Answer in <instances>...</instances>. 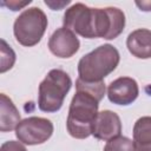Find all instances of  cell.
Instances as JSON below:
<instances>
[{
	"instance_id": "cell-4",
	"label": "cell",
	"mask_w": 151,
	"mask_h": 151,
	"mask_svg": "<svg viewBox=\"0 0 151 151\" xmlns=\"http://www.w3.org/2000/svg\"><path fill=\"white\" fill-rule=\"evenodd\" d=\"M47 27V17L39 7L25 9L14 21V37L17 41L26 47L37 45Z\"/></svg>"
},
{
	"instance_id": "cell-1",
	"label": "cell",
	"mask_w": 151,
	"mask_h": 151,
	"mask_svg": "<svg viewBox=\"0 0 151 151\" xmlns=\"http://www.w3.org/2000/svg\"><path fill=\"white\" fill-rule=\"evenodd\" d=\"M98 98L85 90L77 88L72 98L66 127L68 133L77 139H85L92 134V126L98 114Z\"/></svg>"
},
{
	"instance_id": "cell-2",
	"label": "cell",
	"mask_w": 151,
	"mask_h": 151,
	"mask_svg": "<svg viewBox=\"0 0 151 151\" xmlns=\"http://www.w3.org/2000/svg\"><path fill=\"white\" fill-rule=\"evenodd\" d=\"M119 59V52L114 46L110 44L100 45L79 60V79L87 83L103 81L106 76L116 70Z\"/></svg>"
},
{
	"instance_id": "cell-10",
	"label": "cell",
	"mask_w": 151,
	"mask_h": 151,
	"mask_svg": "<svg viewBox=\"0 0 151 151\" xmlns=\"http://www.w3.org/2000/svg\"><path fill=\"white\" fill-rule=\"evenodd\" d=\"M139 93L138 84L130 77H120L113 80L107 87V97L116 105L132 104Z\"/></svg>"
},
{
	"instance_id": "cell-18",
	"label": "cell",
	"mask_w": 151,
	"mask_h": 151,
	"mask_svg": "<svg viewBox=\"0 0 151 151\" xmlns=\"http://www.w3.org/2000/svg\"><path fill=\"white\" fill-rule=\"evenodd\" d=\"M4 6H7L9 9H12V11H19V9H21L22 7H25V6H27V5H29L31 4V0H28V1H2L1 2Z\"/></svg>"
},
{
	"instance_id": "cell-12",
	"label": "cell",
	"mask_w": 151,
	"mask_h": 151,
	"mask_svg": "<svg viewBox=\"0 0 151 151\" xmlns=\"http://www.w3.org/2000/svg\"><path fill=\"white\" fill-rule=\"evenodd\" d=\"M20 113L13 101L4 93L0 94V131L7 132L17 129L20 123Z\"/></svg>"
},
{
	"instance_id": "cell-11",
	"label": "cell",
	"mask_w": 151,
	"mask_h": 151,
	"mask_svg": "<svg viewBox=\"0 0 151 151\" xmlns=\"http://www.w3.org/2000/svg\"><path fill=\"white\" fill-rule=\"evenodd\" d=\"M126 46L130 53L136 58H151V31L138 28L131 32L126 39Z\"/></svg>"
},
{
	"instance_id": "cell-16",
	"label": "cell",
	"mask_w": 151,
	"mask_h": 151,
	"mask_svg": "<svg viewBox=\"0 0 151 151\" xmlns=\"http://www.w3.org/2000/svg\"><path fill=\"white\" fill-rule=\"evenodd\" d=\"M15 61V53L14 51L11 48V46L7 45V42L1 39V67H0V72L4 73L7 70L12 68V66L14 65Z\"/></svg>"
},
{
	"instance_id": "cell-5",
	"label": "cell",
	"mask_w": 151,
	"mask_h": 151,
	"mask_svg": "<svg viewBox=\"0 0 151 151\" xmlns=\"http://www.w3.org/2000/svg\"><path fill=\"white\" fill-rule=\"evenodd\" d=\"M125 27V14L117 7L94 8L96 38L116 39Z\"/></svg>"
},
{
	"instance_id": "cell-13",
	"label": "cell",
	"mask_w": 151,
	"mask_h": 151,
	"mask_svg": "<svg viewBox=\"0 0 151 151\" xmlns=\"http://www.w3.org/2000/svg\"><path fill=\"white\" fill-rule=\"evenodd\" d=\"M133 143L136 151H151V117L137 119L133 126Z\"/></svg>"
},
{
	"instance_id": "cell-7",
	"label": "cell",
	"mask_w": 151,
	"mask_h": 151,
	"mask_svg": "<svg viewBox=\"0 0 151 151\" xmlns=\"http://www.w3.org/2000/svg\"><path fill=\"white\" fill-rule=\"evenodd\" d=\"M53 133L51 120L41 117H29L19 123L15 129V136L19 142L26 145H38L45 143Z\"/></svg>"
},
{
	"instance_id": "cell-3",
	"label": "cell",
	"mask_w": 151,
	"mask_h": 151,
	"mask_svg": "<svg viewBox=\"0 0 151 151\" xmlns=\"http://www.w3.org/2000/svg\"><path fill=\"white\" fill-rule=\"evenodd\" d=\"M72 86L70 76L63 70H51L39 85L38 106L44 112H57Z\"/></svg>"
},
{
	"instance_id": "cell-17",
	"label": "cell",
	"mask_w": 151,
	"mask_h": 151,
	"mask_svg": "<svg viewBox=\"0 0 151 151\" xmlns=\"http://www.w3.org/2000/svg\"><path fill=\"white\" fill-rule=\"evenodd\" d=\"M0 151H27L26 147L22 145L21 142H17V140H8L5 142L1 147Z\"/></svg>"
},
{
	"instance_id": "cell-8",
	"label": "cell",
	"mask_w": 151,
	"mask_h": 151,
	"mask_svg": "<svg viewBox=\"0 0 151 151\" xmlns=\"http://www.w3.org/2000/svg\"><path fill=\"white\" fill-rule=\"evenodd\" d=\"M80 42L74 32L60 27L53 32L48 40L50 51L58 58H71L79 50Z\"/></svg>"
},
{
	"instance_id": "cell-14",
	"label": "cell",
	"mask_w": 151,
	"mask_h": 151,
	"mask_svg": "<svg viewBox=\"0 0 151 151\" xmlns=\"http://www.w3.org/2000/svg\"><path fill=\"white\" fill-rule=\"evenodd\" d=\"M104 151H136L134 143L127 137H116L109 140L104 147Z\"/></svg>"
},
{
	"instance_id": "cell-9",
	"label": "cell",
	"mask_w": 151,
	"mask_h": 151,
	"mask_svg": "<svg viewBox=\"0 0 151 151\" xmlns=\"http://www.w3.org/2000/svg\"><path fill=\"white\" fill-rule=\"evenodd\" d=\"M122 132V122L117 113L110 110L98 112L92 126V136L97 139L109 142L119 137Z\"/></svg>"
},
{
	"instance_id": "cell-6",
	"label": "cell",
	"mask_w": 151,
	"mask_h": 151,
	"mask_svg": "<svg viewBox=\"0 0 151 151\" xmlns=\"http://www.w3.org/2000/svg\"><path fill=\"white\" fill-rule=\"evenodd\" d=\"M64 27L72 32L87 38H96L94 33V8H90L86 5L78 2L66 9L64 14Z\"/></svg>"
},
{
	"instance_id": "cell-19",
	"label": "cell",
	"mask_w": 151,
	"mask_h": 151,
	"mask_svg": "<svg viewBox=\"0 0 151 151\" xmlns=\"http://www.w3.org/2000/svg\"><path fill=\"white\" fill-rule=\"evenodd\" d=\"M45 4L47 5V6H50L52 9H59V8H61V7H64V6H66V5H68L70 4V1L67 0V1H63V2H52V1H45Z\"/></svg>"
},
{
	"instance_id": "cell-15",
	"label": "cell",
	"mask_w": 151,
	"mask_h": 151,
	"mask_svg": "<svg viewBox=\"0 0 151 151\" xmlns=\"http://www.w3.org/2000/svg\"><path fill=\"white\" fill-rule=\"evenodd\" d=\"M76 88L79 90H85L88 93L93 94L98 100H101L105 94V84L104 81H97V83H87L81 79H77L76 81Z\"/></svg>"
},
{
	"instance_id": "cell-20",
	"label": "cell",
	"mask_w": 151,
	"mask_h": 151,
	"mask_svg": "<svg viewBox=\"0 0 151 151\" xmlns=\"http://www.w3.org/2000/svg\"><path fill=\"white\" fill-rule=\"evenodd\" d=\"M136 5L142 9V11H151V1H136Z\"/></svg>"
}]
</instances>
